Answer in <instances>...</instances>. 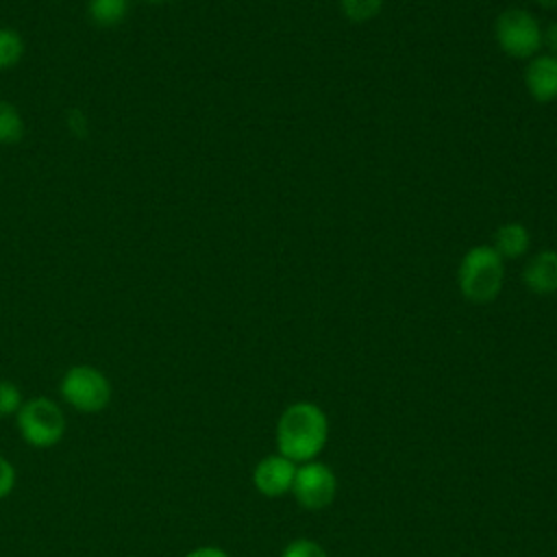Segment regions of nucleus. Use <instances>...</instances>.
<instances>
[{
  "label": "nucleus",
  "instance_id": "f257e3e1",
  "mask_svg": "<svg viewBox=\"0 0 557 557\" xmlns=\"http://www.w3.org/2000/svg\"><path fill=\"white\" fill-rule=\"evenodd\" d=\"M329 442V418L324 409L311 400L287 405L276 422V453L305 463L318 459Z\"/></svg>",
  "mask_w": 557,
  "mask_h": 557
},
{
  "label": "nucleus",
  "instance_id": "f03ea898",
  "mask_svg": "<svg viewBox=\"0 0 557 557\" xmlns=\"http://www.w3.org/2000/svg\"><path fill=\"white\" fill-rule=\"evenodd\" d=\"M505 281V261L492 244L472 246L459 261L457 285L466 300L474 305L492 302Z\"/></svg>",
  "mask_w": 557,
  "mask_h": 557
},
{
  "label": "nucleus",
  "instance_id": "7ed1b4c3",
  "mask_svg": "<svg viewBox=\"0 0 557 557\" xmlns=\"http://www.w3.org/2000/svg\"><path fill=\"white\" fill-rule=\"evenodd\" d=\"M15 426L22 440L35 448H50L65 435V416L48 396L24 400L15 413Z\"/></svg>",
  "mask_w": 557,
  "mask_h": 557
},
{
  "label": "nucleus",
  "instance_id": "20e7f679",
  "mask_svg": "<svg viewBox=\"0 0 557 557\" xmlns=\"http://www.w3.org/2000/svg\"><path fill=\"white\" fill-rule=\"evenodd\" d=\"M494 39L511 59H533L542 48V26L533 13L509 7L494 22Z\"/></svg>",
  "mask_w": 557,
  "mask_h": 557
},
{
  "label": "nucleus",
  "instance_id": "39448f33",
  "mask_svg": "<svg viewBox=\"0 0 557 557\" xmlns=\"http://www.w3.org/2000/svg\"><path fill=\"white\" fill-rule=\"evenodd\" d=\"M61 398L83 413H98L102 411L111 400V383L94 366H72L59 385Z\"/></svg>",
  "mask_w": 557,
  "mask_h": 557
},
{
  "label": "nucleus",
  "instance_id": "423d86ee",
  "mask_svg": "<svg viewBox=\"0 0 557 557\" xmlns=\"http://www.w3.org/2000/svg\"><path fill=\"white\" fill-rule=\"evenodd\" d=\"M302 509L320 511L326 509L337 496V476L324 461H305L296 468L294 485L289 492Z\"/></svg>",
  "mask_w": 557,
  "mask_h": 557
},
{
  "label": "nucleus",
  "instance_id": "0eeeda50",
  "mask_svg": "<svg viewBox=\"0 0 557 557\" xmlns=\"http://www.w3.org/2000/svg\"><path fill=\"white\" fill-rule=\"evenodd\" d=\"M296 468H298V463L283 457L281 453L265 455L263 459L257 461V466L252 470V485L259 494H263L268 498L285 496L292 492Z\"/></svg>",
  "mask_w": 557,
  "mask_h": 557
},
{
  "label": "nucleus",
  "instance_id": "6e6552de",
  "mask_svg": "<svg viewBox=\"0 0 557 557\" xmlns=\"http://www.w3.org/2000/svg\"><path fill=\"white\" fill-rule=\"evenodd\" d=\"M524 87L535 102L557 100V57L535 54L524 67Z\"/></svg>",
  "mask_w": 557,
  "mask_h": 557
},
{
  "label": "nucleus",
  "instance_id": "1a4fd4ad",
  "mask_svg": "<svg viewBox=\"0 0 557 557\" xmlns=\"http://www.w3.org/2000/svg\"><path fill=\"white\" fill-rule=\"evenodd\" d=\"M522 283L529 292L537 296H548L557 292V250L535 252L522 270Z\"/></svg>",
  "mask_w": 557,
  "mask_h": 557
},
{
  "label": "nucleus",
  "instance_id": "9d476101",
  "mask_svg": "<svg viewBox=\"0 0 557 557\" xmlns=\"http://www.w3.org/2000/svg\"><path fill=\"white\" fill-rule=\"evenodd\" d=\"M492 248L505 259H520L531 248V233L520 222H507L496 228Z\"/></svg>",
  "mask_w": 557,
  "mask_h": 557
},
{
  "label": "nucleus",
  "instance_id": "9b49d317",
  "mask_svg": "<svg viewBox=\"0 0 557 557\" xmlns=\"http://www.w3.org/2000/svg\"><path fill=\"white\" fill-rule=\"evenodd\" d=\"M87 11L96 26L113 28L126 17L128 0H89Z\"/></svg>",
  "mask_w": 557,
  "mask_h": 557
},
{
  "label": "nucleus",
  "instance_id": "f8f14e48",
  "mask_svg": "<svg viewBox=\"0 0 557 557\" xmlns=\"http://www.w3.org/2000/svg\"><path fill=\"white\" fill-rule=\"evenodd\" d=\"M24 133L26 124L20 109L13 102L0 98V144L13 146L24 137Z\"/></svg>",
  "mask_w": 557,
  "mask_h": 557
},
{
  "label": "nucleus",
  "instance_id": "ddd939ff",
  "mask_svg": "<svg viewBox=\"0 0 557 557\" xmlns=\"http://www.w3.org/2000/svg\"><path fill=\"white\" fill-rule=\"evenodd\" d=\"M24 57V39L17 30L0 26V70L15 67Z\"/></svg>",
  "mask_w": 557,
  "mask_h": 557
},
{
  "label": "nucleus",
  "instance_id": "4468645a",
  "mask_svg": "<svg viewBox=\"0 0 557 557\" xmlns=\"http://www.w3.org/2000/svg\"><path fill=\"white\" fill-rule=\"evenodd\" d=\"M339 9L346 20L361 24L381 13L383 0H339Z\"/></svg>",
  "mask_w": 557,
  "mask_h": 557
},
{
  "label": "nucleus",
  "instance_id": "2eb2a0df",
  "mask_svg": "<svg viewBox=\"0 0 557 557\" xmlns=\"http://www.w3.org/2000/svg\"><path fill=\"white\" fill-rule=\"evenodd\" d=\"M22 405H24V398L20 387L13 381L0 379V418L15 416Z\"/></svg>",
  "mask_w": 557,
  "mask_h": 557
},
{
  "label": "nucleus",
  "instance_id": "dca6fc26",
  "mask_svg": "<svg viewBox=\"0 0 557 557\" xmlns=\"http://www.w3.org/2000/svg\"><path fill=\"white\" fill-rule=\"evenodd\" d=\"M281 557H329V553L315 540L296 537L283 548Z\"/></svg>",
  "mask_w": 557,
  "mask_h": 557
},
{
  "label": "nucleus",
  "instance_id": "f3484780",
  "mask_svg": "<svg viewBox=\"0 0 557 557\" xmlns=\"http://www.w3.org/2000/svg\"><path fill=\"white\" fill-rule=\"evenodd\" d=\"M15 479H17V474H15L13 463L0 455V500L13 492Z\"/></svg>",
  "mask_w": 557,
  "mask_h": 557
},
{
  "label": "nucleus",
  "instance_id": "a211bd4d",
  "mask_svg": "<svg viewBox=\"0 0 557 557\" xmlns=\"http://www.w3.org/2000/svg\"><path fill=\"white\" fill-rule=\"evenodd\" d=\"M542 46L548 48V54H555V57H557V22L548 24V26L542 30Z\"/></svg>",
  "mask_w": 557,
  "mask_h": 557
},
{
  "label": "nucleus",
  "instance_id": "6ab92c4d",
  "mask_svg": "<svg viewBox=\"0 0 557 557\" xmlns=\"http://www.w3.org/2000/svg\"><path fill=\"white\" fill-rule=\"evenodd\" d=\"M185 557H231V555L218 546H198V548L189 550Z\"/></svg>",
  "mask_w": 557,
  "mask_h": 557
},
{
  "label": "nucleus",
  "instance_id": "aec40b11",
  "mask_svg": "<svg viewBox=\"0 0 557 557\" xmlns=\"http://www.w3.org/2000/svg\"><path fill=\"white\" fill-rule=\"evenodd\" d=\"M540 7L544 9H550V11H557V0H535Z\"/></svg>",
  "mask_w": 557,
  "mask_h": 557
},
{
  "label": "nucleus",
  "instance_id": "412c9836",
  "mask_svg": "<svg viewBox=\"0 0 557 557\" xmlns=\"http://www.w3.org/2000/svg\"><path fill=\"white\" fill-rule=\"evenodd\" d=\"M144 2H163V0H144Z\"/></svg>",
  "mask_w": 557,
  "mask_h": 557
}]
</instances>
